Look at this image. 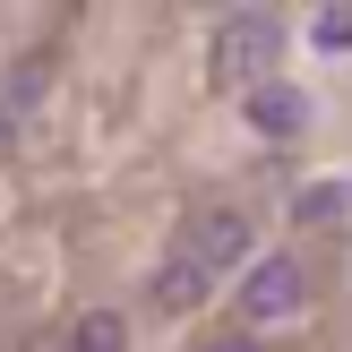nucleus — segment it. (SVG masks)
<instances>
[{"label":"nucleus","instance_id":"f257e3e1","mask_svg":"<svg viewBox=\"0 0 352 352\" xmlns=\"http://www.w3.org/2000/svg\"><path fill=\"white\" fill-rule=\"evenodd\" d=\"M258 223H250V206H223V198H206V206H189L181 215V258L198 275H250L258 267Z\"/></svg>","mask_w":352,"mask_h":352},{"label":"nucleus","instance_id":"f03ea898","mask_svg":"<svg viewBox=\"0 0 352 352\" xmlns=\"http://www.w3.org/2000/svg\"><path fill=\"white\" fill-rule=\"evenodd\" d=\"M275 43H284V17L275 9H241V17H223V52H215V78L223 86H267V60H275Z\"/></svg>","mask_w":352,"mask_h":352},{"label":"nucleus","instance_id":"7ed1b4c3","mask_svg":"<svg viewBox=\"0 0 352 352\" xmlns=\"http://www.w3.org/2000/svg\"><path fill=\"white\" fill-rule=\"evenodd\" d=\"M301 292H309L301 258H292V250H267L250 275H241V318H250V336H258V327H284V318H301Z\"/></svg>","mask_w":352,"mask_h":352},{"label":"nucleus","instance_id":"20e7f679","mask_svg":"<svg viewBox=\"0 0 352 352\" xmlns=\"http://www.w3.org/2000/svg\"><path fill=\"white\" fill-rule=\"evenodd\" d=\"M241 120H250L258 138H301V129H309V95H301V86H284V78H267V86L241 95Z\"/></svg>","mask_w":352,"mask_h":352},{"label":"nucleus","instance_id":"39448f33","mask_svg":"<svg viewBox=\"0 0 352 352\" xmlns=\"http://www.w3.org/2000/svg\"><path fill=\"white\" fill-rule=\"evenodd\" d=\"M206 284H215V275H198V267H189V258H181V250H172V258H164V267H155V284H146V301H155V309H164V318H189V309H198V301H206Z\"/></svg>","mask_w":352,"mask_h":352},{"label":"nucleus","instance_id":"423d86ee","mask_svg":"<svg viewBox=\"0 0 352 352\" xmlns=\"http://www.w3.org/2000/svg\"><path fill=\"white\" fill-rule=\"evenodd\" d=\"M292 223H301V232H344V223H352V181H309V189H292Z\"/></svg>","mask_w":352,"mask_h":352},{"label":"nucleus","instance_id":"0eeeda50","mask_svg":"<svg viewBox=\"0 0 352 352\" xmlns=\"http://www.w3.org/2000/svg\"><path fill=\"white\" fill-rule=\"evenodd\" d=\"M69 352H129V318H120L112 301H103V309H78V327H69Z\"/></svg>","mask_w":352,"mask_h":352},{"label":"nucleus","instance_id":"6e6552de","mask_svg":"<svg viewBox=\"0 0 352 352\" xmlns=\"http://www.w3.org/2000/svg\"><path fill=\"white\" fill-rule=\"evenodd\" d=\"M309 43H318L327 60H344V52H352V0H327V9L309 17Z\"/></svg>","mask_w":352,"mask_h":352},{"label":"nucleus","instance_id":"1a4fd4ad","mask_svg":"<svg viewBox=\"0 0 352 352\" xmlns=\"http://www.w3.org/2000/svg\"><path fill=\"white\" fill-rule=\"evenodd\" d=\"M17 146V112H9V95H0V155Z\"/></svg>","mask_w":352,"mask_h":352},{"label":"nucleus","instance_id":"9d476101","mask_svg":"<svg viewBox=\"0 0 352 352\" xmlns=\"http://www.w3.org/2000/svg\"><path fill=\"white\" fill-rule=\"evenodd\" d=\"M206 352H258V336L241 327V336H223V344H206Z\"/></svg>","mask_w":352,"mask_h":352}]
</instances>
